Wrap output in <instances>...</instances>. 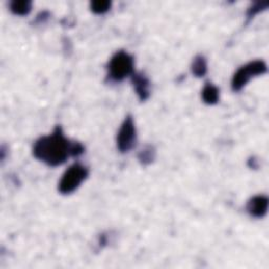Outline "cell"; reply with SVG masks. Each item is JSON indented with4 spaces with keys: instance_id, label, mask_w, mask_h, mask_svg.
<instances>
[{
    "instance_id": "cell-7",
    "label": "cell",
    "mask_w": 269,
    "mask_h": 269,
    "mask_svg": "<svg viewBox=\"0 0 269 269\" xmlns=\"http://www.w3.org/2000/svg\"><path fill=\"white\" fill-rule=\"evenodd\" d=\"M247 212L255 218H263L268 210V198L264 195H258L250 198L246 204Z\"/></svg>"
},
{
    "instance_id": "cell-13",
    "label": "cell",
    "mask_w": 269,
    "mask_h": 269,
    "mask_svg": "<svg viewBox=\"0 0 269 269\" xmlns=\"http://www.w3.org/2000/svg\"><path fill=\"white\" fill-rule=\"evenodd\" d=\"M268 7V3L267 2H258V3H254L252 4L246 13V17H247V22H249L252 18L256 15H258L259 13H261L262 11H264L265 9H267Z\"/></svg>"
},
{
    "instance_id": "cell-12",
    "label": "cell",
    "mask_w": 269,
    "mask_h": 269,
    "mask_svg": "<svg viewBox=\"0 0 269 269\" xmlns=\"http://www.w3.org/2000/svg\"><path fill=\"white\" fill-rule=\"evenodd\" d=\"M91 11L95 14H104L112 8V3L109 0H95L90 4Z\"/></svg>"
},
{
    "instance_id": "cell-4",
    "label": "cell",
    "mask_w": 269,
    "mask_h": 269,
    "mask_svg": "<svg viewBox=\"0 0 269 269\" xmlns=\"http://www.w3.org/2000/svg\"><path fill=\"white\" fill-rule=\"evenodd\" d=\"M268 71L267 64L263 60L250 61L234 73L231 79V89L233 92H240L246 84L255 77L262 76Z\"/></svg>"
},
{
    "instance_id": "cell-9",
    "label": "cell",
    "mask_w": 269,
    "mask_h": 269,
    "mask_svg": "<svg viewBox=\"0 0 269 269\" xmlns=\"http://www.w3.org/2000/svg\"><path fill=\"white\" fill-rule=\"evenodd\" d=\"M191 70L194 76L198 78L204 77L207 74V61L203 55H197L192 62Z\"/></svg>"
},
{
    "instance_id": "cell-5",
    "label": "cell",
    "mask_w": 269,
    "mask_h": 269,
    "mask_svg": "<svg viewBox=\"0 0 269 269\" xmlns=\"http://www.w3.org/2000/svg\"><path fill=\"white\" fill-rule=\"evenodd\" d=\"M117 148L120 153L130 151L137 144V128L131 115H127L117 133Z\"/></svg>"
},
{
    "instance_id": "cell-8",
    "label": "cell",
    "mask_w": 269,
    "mask_h": 269,
    "mask_svg": "<svg viewBox=\"0 0 269 269\" xmlns=\"http://www.w3.org/2000/svg\"><path fill=\"white\" fill-rule=\"evenodd\" d=\"M202 99H203L204 103L208 105L217 104L219 99H220V91L212 83L206 82L203 90H202Z\"/></svg>"
},
{
    "instance_id": "cell-1",
    "label": "cell",
    "mask_w": 269,
    "mask_h": 269,
    "mask_svg": "<svg viewBox=\"0 0 269 269\" xmlns=\"http://www.w3.org/2000/svg\"><path fill=\"white\" fill-rule=\"evenodd\" d=\"M86 148L78 142L65 137L63 129L57 125L53 132L37 139L33 145V156L47 166L56 167L66 162L70 157L81 156Z\"/></svg>"
},
{
    "instance_id": "cell-15",
    "label": "cell",
    "mask_w": 269,
    "mask_h": 269,
    "mask_svg": "<svg viewBox=\"0 0 269 269\" xmlns=\"http://www.w3.org/2000/svg\"><path fill=\"white\" fill-rule=\"evenodd\" d=\"M248 163H249V166H250L251 168H257V167L259 166V164H258V161H257V160H255V158H251V159H249Z\"/></svg>"
},
{
    "instance_id": "cell-6",
    "label": "cell",
    "mask_w": 269,
    "mask_h": 269,
    "mask_svg": "<svg viewBox=\"0 0 269 269\" xmlns=\"http://www.w3.org/2000/svg\"><path fill=\"white\" fill-rule=\"evenodd\" d=\"M131 84L138 98L142 102L150 97V81L147 76L141 72H134L130 76Z\"/></svg>"
},
{
    "instance_id": "cell-3",
    "label": "cell",
    "mask_w": 269,
    "mask_h": 269,
    "mask_svg": "<svg viewBox=\"0 0 269 269\" xmlns=\"http://www.w3.org/2000/svg\"><path fill=\"white\" fill-rule=\"evenodd\" d=\"M89 168L80 163H74L71 165L62 175L59 184L58 191L62 195H70L77 191L80 185L89 177Z\"/></svg>"
},
{
    "instance_id": "cell-10",
    "label": "cell",
    "mask_w": 269,
    "mask_h": 269,
    "mask_svg": "<svg viewBox=\"0 0 269 269\" xmlns=\"http://www.w3.org/2000/svg\"><path fill=\"white\" fill-rule=\"evenodd\" d=\"M156 148L153 145H145L138 154V160L142 165H149L156 159Z\"/></svg>"
},
{
    "instance_id": "cell-2",
    "label": "cell",
    "mask_w": 269,
    "mask_h": 269,
    "mask_svg": "<svg viewBox=\"0 0 269 269\" xmlns=\"http://www.w3.org/2000/svg\"><path fill=\"white\" fill-rule=\"evenodd\" d=\"M107 71L109 78L115 82H120L130 77L134 73V61L132 56L125 50H118L112 56L107 64Z\"/></svg>"
},
{
    "instance_id": "cell-14",
    "label": "cell",
    "mask_w": 269,
    "mask_h": 269,
    "mask_svg": "<svg viewBox=\"0 0 269 269\" xmlns=\"http://www.w3.org/2000/svg\"><path fill=\"white\" fill-rule=\"evenodd\" d=\"M48 17H49V13L47 11H43L41 13H39L36 17V22H44L46 19H48Z\"/></svg>"
},
{
    "instance_id": "cell-11",
    "label": "cell",
    "mask_w": 269,
    "mask_h": 269,
    "mask_svg": "<svg viewBox=\"0 0 269 269\" xmlns=\"http://www.w3.org/2000/svg\"><path fill=\"white\" fill-rule=\"evenodd\" d=\"M32 2L30 0H20V2H12L10 4V10L12 13L18 16H25L28 15L32 10Z\"/></svg>"
}]
</instances>
